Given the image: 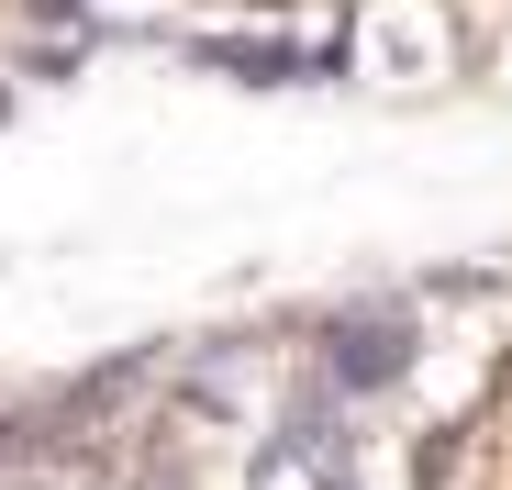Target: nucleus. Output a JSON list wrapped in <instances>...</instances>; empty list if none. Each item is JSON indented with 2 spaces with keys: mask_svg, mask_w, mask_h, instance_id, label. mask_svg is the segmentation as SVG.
Here are the masks:
<instances>
[{
  "mask_svg": "<svg viewBox=\"0 0 512 490\" xmlns=\"http://www.w3.org/2000/svg\"><path fill=\"white\" fill-rule=\"evenodd\" d=\"M346 78L379 101H457L479 78L468 0H346Z\"/></svg>",
  "mask_w": 512,
  "mask_h": 490,
  "instance_id": "1",
  "label": "nucleus"
}]
</instances>
